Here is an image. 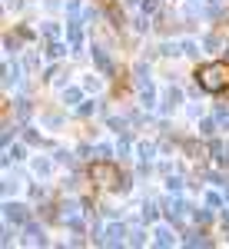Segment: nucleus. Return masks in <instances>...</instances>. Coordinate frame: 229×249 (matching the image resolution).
<instances>
[{"label": "nucleus", "instance_id": "1", "mask_svg": "<svg viewBox=\"0 0 229 249\" xmlns=\"http://www.w3.org/2000/svg\"><path fill=\"white\" fill-rule=\"evenodd\" d=\"M196 83H199V90H206V93H223V90H229V63L226 60L203 63V67L196 70Z\"/></svg>", "mask_w": 229, "mask_h": 249}, {"label": "nucleus", "instance_id": "2", "mask_svg": "<svg viewBox=\"0 0 229 249\" xmlns=\"http://www.w3.org/2000/svg\"><path fill=\"white\" fill-rule=\"evenodd\" d=\"M90 179H96L100 186H116V190H126L130 183L120 176V170H116L110 160H100V163H93L90 166Z\"/></svg>", "mask_w": 229, "mask_h": 249}, {"label": "nucleus", "instance_id": "3", "mask_svg": "<svg viewBox=\"0 0 229 249\" xmlns=\"http://www.w3.org/2000/svg\"><path fill=\"white\" fill-rule=\"evenodd\" d=\"M63 223H67L73 232H83V216H80V210H76L73 203H67V206H63Z\"/></svg>", "mask_w": 229, "mask_h": 249}, {"label": "nucleus", "instance_id": "4", "mask_svg": "<svg viewBox=\"0 0 229 249\" xmlns=\"http://www.w3.org/2000/svg\"><path fill=\"white\" fill-rule=\"evenodd\" d=\"M3 210H7V219H10V223H27V206H20V203H7Z\"/></svg>", "mask_w": 229, "mask_h": 249}, {"label": "nucleus", "instance_id": "5", "mask_svg": "<svg viewBox=\"0 0 229 249\" xmlns=\"http://www.w3.org/2000/svg\"><path fill=\"white\" fill-rule=\"evenodd\" d=\"M123 236H126V230H123L120 223H113L110 230L103 232V243H106V246H116V243H123Z\"/></svg>", "mask_w": 229, "mask_h": 249}, {"label": "nucleus", "instance_id": "6", "mask_svg": "<svg viewBox=\"0 0 229 249\" xmlns=\"http://www.w3.org/2000/svg\"><path fill=\"white\" fill-rule=\"evenodd\" d=\"M93 60H96V67H100V73H106V77L113 73V63L106 60V53H103L100 47H93Z\"/></svg>", "mask_w": 229, "mask_h": 249}, {"label": "nucleus", "instance_id": "7", "mask_svg": "<svg viewBox=\"0 0 229 249\" xmlns=\"http://www.w3.org/2000/svg\"><path fill=\"white\" fill-rule=\"evenodd\" d=\"M80 40H83V30H80V23H70V47H80Z\"/></svg>", "mask_w": 229, "mask_h": 249}, {"label": "nucleus", "instance_id": "8", "mask_svg": "<svg viewBox=\"0 0 229 249\" xmlns=\"http://www.w3.org/2000/svg\"><path fill=\"white\" fill-rule=\"evenodd\" d=\"M179 100H183V93H179L176 87H170V93H166V110H173V107H176Z\"/></svg>", "mask_w": 229, "mask_h": 249}, {"label": "nucleus", "instance_id": "9", "mask_svg": "<svg viewBox=\"0 0 229 249\" xmlns=\"http://www.w3.org/2000/svg\"><path fill=\"white\" fill-rule=\"evenodd\" d=\"M156 243H159V246H170V243H173V232L170 230H156Z\"/></svg>", "mask_w": 229, "mask_h": 249}, {"label": "nucleus", "instance_id": "10", "mask_svg": "<svg viewBox=\"0 0 229 249\" xmlns=\"http://www.w3.org/2000/svg\"><path fill=\"white\" fill-rule=\"evenodd\" d=\"M186 243H190V246H206L210 239H206L203 232H193V236H190V239H186Z\"/></svg>", "mask_w": 229, "mask_h": 249}, {"label": "nucleus", "instance_id": "11", "mask_svg": "<svg viewBox=\"0 0 229 249\" xmlns=\"http://www.w3.org/2000/svg\"><path fill=\"white\" fill-rule=\"evenodd\" d=\"M156 10H159V3H156V0H143V14H146V17H153Z\"/></svg>", "mask_w": 229, "mask_h": 249}, {"label": "nucleus", "instance_id": "12", "mask_svg": "<svg viewBox=\"0 0 229 249\" xmlns=\"http://www.w3.org/2000/svg\"><path fill=\"white\" fill-rule=\"evenodd\" d=\"M47 53H50V57H63V53H67V47H60V43H50V47H47Z\"/></svg>", "mask_w": 229, "mask_h": 249}, {"label": "nucleus", "instance_id": "13", "mask_svg": "<svg viewBox=\"0 0 229 249\" xmlns=\"http://www.w3.org/2000/svg\"><path fill=\"white\" fill-rule=\"evenodd\" d=\"M166 186H170V193H179V190H183V179L170 176V179H166Z\"/></svg>", "mask_w": 229, "mask_h": 249}, {"label": "nucleus", "instance_id": "14", "mask_svg": "<svg viewBox=\"0 0 229 249\" xmlns=\"http://www.w3.org/2000/svg\"><path fill=\"white\" fill-rule=\"evenodd\" d=\"M193 216H196V223H210V210H196Z\"/></svg>", "mask_w": 229, "mask_h": 249}, {"label": "nucleus", "instance_id": "15", "mask_svg": "<svg viewBox=\"0 0 229 249\" xmlns=\"http://www.w3.org/2000/svg\"><path fill=\"white\" fill-rule=\"evenodd\" d=\"M143 219L153 223V219H156V210H153V206H143Z\"/></svg>", "mask_w": 229, "mask_h": 249}, {"label": "nucleus", "instance_id": "16", "mask_svg": "<svg viewBox=\"0 0 229 249\" xmlns=\"http://www.w3.org/2000/svg\"><path fill=\"white\" fill-rule=\"evenodd\" d=\"M20 156H23V150H20V146H14V150L7 153V163H10V160H20Z\"/></svg>", "mask_w": 229, "mask_h": 249}, {"label": "nucleus", "instance_id": "17", "mask_svg": "<svg viewBox=\"0 0 229 249\" xmlns=\"http://www.w3.org/2000/svg\"><path fill=\"white\" fill-rule=\"evenodd\" d=\"M199 130H203V133L210 136V133H212V120H203V123H199Z\"/></svg>", "mask_w": 229, "mask_h": 249}, {"label": "nucleus", "instance_id": "18", "mask_svg": "<svg viewBox=\"0 0 229 249\" xmlns=\"http://www.w3.org/2000/svg\"><path fill=\"white\" fill-rule=\"evenodd\" d=\"M67 100H70V103H76V100H80V90H76V87H73V90H67Z\"/></svg>", "mask_w": 229, "mask_h": 249}]
</instances>
